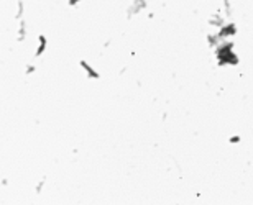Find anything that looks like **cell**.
Masks as SVG:
<instances>
[{
  "instance_id": "1",
  "label": "cell",
  "mask_w": 253,
  "mask_h": 205,
  "mask_svg": "<svg viewBox=\"0 0 253 205\" xmlns=\"http://www.w3.org/2000/svg\"><path fill=\"white\" fill-rule=\"evenodd\" d=\"M79 66H81V69L86 72V76L89 79H99L100 77V74L96 71V69H94L92 66H90L89 63H87V61H79Z\"/></svg>"
},
{
  "instance_id": "2",
  "label": "cell",
  "mask_w": 253,
  "mask_h": 205,
  "mask_svg": "<svg viewBox=\"0 0 253 205\" xmlns=\"http://www.w3.org/2000/svg\"><path fill=\"white\" fill-rule=\"evenodd\" d=\"M46 46H48V39L44 35H39L38 36V46L35 49V57H41V54L46 51Z\"/></svg>"
},
{
  "instance_id": "3",
  "label": "cell",
  "mask_w": 253,
  "mask_h": 205,
  "mask_svg": "<svg viewBox=\"0 0 253 205\" xmlns=\"http://www.w3.org/2000/svg\"><path fill=\"white\" fill-rule=\"evenodd\" d=\"M25 38H26V21H22L17 30V39L18 41H25Z\"/></svg>"
},
{
  "instance_id": "4",
  "label": "cell",
  "mask_w": 253,
  "mask_h": 205,
  "mask_svg": "<svg viewBox=\"0 0 253 205\" xmlns=\"http://www.w3.org/2000/svg\"><path fill=\"white\" fill-rule=\"evenodd\" d=\"M17 7H18V10H17V13H15V18H17V20H22L23 12H25V4H23V2H18Z\"/></svg>"
},
{
  "instance_id": "5",
  "label": "cell",
  "mask_w": 253,
  "mask_h": 205,
  "mask_svg": "<svg viewBox=\"0 0 253 205\" xmlns=\"http://www.w3.org/2000/svg\"><path fill=\"white\" fill-rule=\"evenodd\" d=\"M35 69H36V67L33 66V64H30V66H26V71H25V74H33V72H35Z\"/></svg>"
},
{
  "instance_id": "6",
  "label": "cell",
  "mask_w": 253,
  "mask_h": 205,
  "mask_svg": "<svg viewBox=\"0 0 253 205\" xmlns=\"http://www.w3.org/2000/svg\"><path fill=\"white\" fill-rule=\"evenodd\" d=\"M228 143H232V145H233V143H240V136L238 134H237V136H232V138L228 140Z\"/></svg>"
},
{
  "instance_id": "7",
  "label": "cell",
  "mask_w": 253,
  "mask_h": 205,
  "mask_svg": "<svg viewBox=\"0 0 253 205\" xmlns=\"http://www.w3.org/2000/svg\"><path fill=\"white\" fill-rule=\"evenodd\" d=\"M79 2H81V0H68V4H69V5H72V7H74V5H77Z\"/></svg>"
}]
</instances>
